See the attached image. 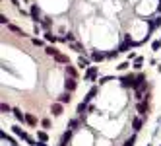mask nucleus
<instances>
[{
    "instance_id": "473e14b6",
    "label": "nucleus",
    "mask_w": 161,
    "mask_h": 146,
    "mask_svg": "<svg viewBox=\"0 0 161 146\" xmlns=\"http://www.w3.org/2000/svg\"><path fill=\"white\" fill-rule=\"evenodd\" d=\"M109 80H113V76H105V78H101L99 84H105V82H109Z\"/></svg>"
},
{
    "instance_id": "f257e3e1",
    "label": "nucleus",
    "mask_w": 161,
    "mask_h": 146,
    "mask_svg": "<svg viewBox=\"0 0 161 146\" xmlns=\"http://www.w3.org/2000/svg\"><path fill=\"white\" fill-rule=\"evenodd\" d=\"M120 84H122V88H134L136 86V76L134 74H126L120 78Z\"/></svg>"
},
{
    "instance_id": "ea45409f",
    "label": "nucleus",
    "mask_w": 161,
    "mask_h": 146,
    "mask_svg": "<svg viewBox=\"0 0 161 146\" xmlns=\"http://www.w3.org/2000/svg\"><path fill=\"white\" fill-rule=\"evenodd\" d=\"M157 10H159V12H161V2H159V6H157Z\"/></svg>"
},
{
    "instance_id": "dca6fc26",
    "label": "nucleus",
    "mask_w": 161,
    "mask_h": 146,
    "mask_svg": "<svg viewBox=\"0 0 161 146\" xmlns=\"http://www.w3.org/2000/svg\"><path fill=\"white\" fill-rule=\"evenodd\" d=\"M12 113H14V117L18 119V121H22V123L25 121V115H23L22 111H19V109H12Z\"/></svg>"
},
{
    "instance_id": "39448f33",
    "label": "nucleus",
    "mask_w": 161,
    "mask_h": 146,
    "mask_svg": "<svg viewBox=\"0 0 161 146\" xmlns=\"http://www.w3.org/2000/svg\"><path fill=\"white\" fill-rule=\"evenodd\" d=\"M97 72H99V68H97V66H88V70H86V80L91 82L93 78L97 76Z\"/></svg>"
},
{
    "instance_id": "72a5a7b5",
    "label": "nucleus",
    "mask_w": 161,
    "mask_h": 146,
    "mask_svg": "<svg viewBox=\"0 0 161 146\" xmlns=\"http://www.w3.org/2000/svg\"><path fill=\"white\" fill-rule=\"evenodd\" d=\"M128 62H122V64H119V70H126V68H128Z\"/></svg>"
},
{
    "instance_id": "58836bf2",
    "label": "nucleus",
    "mask_w": 161,
    "mask_h": 146,
    "mask_svg": "<svg viewBox=\"0 0 161 146\" xmlns=\"http://www.w3.org/2000/svg\"><path fill=\"white\" fill-rule=\"evenodd\" d=\"M58 146H66V142H64V140H60V144H58Z\"/></svg>"
},
{
    "instance_id": "7ed1b4c3",
    "label": "nucleus",
    "mask_w": 161,
    "mask_h": 146,
    "mask_svg": "<svg viewBox=\"0 0 161 146\" xmlns=\"http://www.w3.org/2000/svg\"><path fill=\"white\" fill-rule=\"evenodd\" d=\"M64 88H66V92H74V90L78 88V82H76V78H74V76L66 78V82H64Z\"/></svg>"
},
{
    "instance_id": "c85d7f7f",
    "label": "nucleus",
    "mask_w": 161,
    "mask_h": 146,
    "mask_svg": "<svg viewBox=\"0 0 161 146\" xmlns=\"http://www.w3.org/2000/svg\"><path fill=\"white\" fill-rule=\"evenodd\" d=\"M119 53H120L119 49H116V51H111V53H107V59H115L116 55H119Z\"/></svg>"
},
{
    "instance_id": "393cba45",
    "label": "nucleus",
    "mask_w": 161,
    "mask_h": 146,
    "mask_svg": "<svg viewBox=\"0 0 161 146\" xmlns=\"http://www.w3.org/2000/svg\"><path fill=\"white\" fill-rule=\"evenodd\" d=\"M41 25H43V27H45V29H49V27H51V20H49V18L41 20Z\"/></svg>"
},
{
    "instance_id": "4c0bfd02",
    "label": "nucleus",
    "mask_w": 161,
    "mask_h": 146,
    "mask_svg": "<svg viewBox=\"0 0 161 146\" xmlns=\"http://www.w3.org/2000/svg\"><path fill=\"white\" fill-rule=\"evenodd\" d=\"M10 2H12L14 6H19V0H10Z\"/></svg>"
},
{
    "instance_id": "7c9ffc66",
    "label": "nucleus",
    "mask_w": 161,
    "mask_h": 146,
    "mask_svg": "<svg viewBox=\"0 0 161 146\" xmlns=\"http://www.w3.org/2000/svg\"><path fill=\"white\" fill-rule=\"evenodd\" d=\"M41 125H43L45 129H51V121H49V119H43V121H41Z\"/></svg>"
},
{
    "instance_id": "4be33fe9",
    "label": "nucleus",
    "mask_w": 161,
    "mask_h": 146,
    "mask_svg": "<svg viewBox=\"0 0 161 146\" xmlns=\"http://www.w3.org/2000/svg\"><path fill=\"white\" fill-rule=\"evenodd\" d=\"M45 39H47V41H52V43H55L58 37H56V35H52L51 31H47V33H45Z\"/></svg>"
},
{
    "instance_id": "c756f323",
    "label": "nucleus",
    "mask_w": 161,
    "mask_h": 146,
    "mask_svg": "<svg viewBox=\"0 0 161 146\" xmlns=\"http://www.w3.org/2000/svg\"><path fill=\"white\" fill-rule=\"evenodd\" d=\"M152 49H153V51H159V49H161V41H153Z\"/></svg>"
},
{
    "instance_id": "5701e85b",
    "label": "nucleus",
    "mask_w": 161,
    "mask_h": 146,
    "mask_svg": "<svg viewBox=\"0 0 161 146\" xmlns=\"http://www.w3.org/2000/svg\"><path fill=\"white\" fill-rule=\"evenodd\" d=\"M37 138H39V140H43V142H47V138H49V137H47V132L39 131V132H37Z\"/></svg>"
},
{
    "instance_id": "f8f14e48",
    "label": "nucleus",
    "mask_w": 161,
    "mask_h": 146,
    "mask_svg": "<svg viewBox=\"0 0 161 146\" xmlns=\"http://www.w3.org/2000/svg\"><path fill=\"white\" fill-rule=\"evenodd\" d=\"M55 61H56V62H62V64H70L68 57H66V55H62V53H58V55H56V57H55Z\"/></svg>"
},
{
    "instance_id": "20e7f679",
    "label": "nucleus",
    "mask_w": 161,
    "mask_h": 146,
    "mask_svg": "<svg viewBox=\"0 0 161 146\" xmlns=\"http://www.w3.org/2000/svg\"><path fill=\"white\" fill-rule=\"evenodd\" d=\"M29 14H31V18H33V22H41V20H39V16H41V10H39V6L37 4H31V8H29Z\"/></svg>"
},
{
    "instance_id": "bb28decb",
    "label": "nucleus",
    "mask_w": 161,
    "mask_h": 146,
    "mask_svg": "<svg viewBox=\"0 0 161 146\" xmlns=\"http://www.w3.org/2000/svg\"><path fill=\"white\" fill-rule=\"evenodd\" d=\"M78 125H80V121H78V119H72V121L68 123V129H76Z\"/></svg>"
},
{
    "instance_id": "9b49d317",
    "label": "nucleus",
    "mask_w": 161,
    "mask_h": 146,
    "mask_svg": "<svg viewBox=\"0 0 161 146\" xmlns=\"http://www.w3.org/2000/svg\"><path fill=\"white\" fill-rule=\"evenodd\" d=\"M58 101H60V103H70V101H72V98H70V92H64L62 95H58Z\"/></svg>"
},
{
    "instance_id": "cd10ccee",
    "label": "nucleus",
    "mask_w": 161,
    "mask_h": 146,
    "mask_svg": "<svg viewBox=\"0 0 161 146\" xmlns=\"http://www.w3.org/2000/svg\"><path fill=\"white\" fill-rule=\"evenodd\" d=\"M0 109H2V113H8V111H12V107H10L8 103H2V105H0Z\"/></svg>"
},
{
    "instance_id": "ddd939ff",
    "label": "nucleus",
    "mask_w": 161,
    "mask_h": 146,
    "mask_svg": "<svg viewBox=\"0 0 161 146\" xmlns=\"http://www.w3.org/2000/svg\"><path fill=\"white\" fill-rule=\"evenodd\" d=\"M136 109H138V113H140V115H146V113H147V105L144 103V101H138Z\"/></svg>"
},
{
    "instance_id": "4468645a",
    "label": "nucleus",
    "mask_w": 161,
    "mask_h": 146,
    "mask_svg": "<svg viewBox=\"0 0 161 146\" xmlns=\"http://www.w3.org/2000/svg\"><path fill=\"white\" fill-rule=\"evenodd\" d=\"M25 123H27L29 127H35V125H37V119L33 117L31 113H27V115H25Z\"/></svg>"
},
{
    "instance_id": "a878e982",
    "label": "nucleus",
    "mask_w": 161,
    "mask_h": 146,
    "mask_svg": "<svg viewBox=\"0 0 161 146\" xmlns=\"http://www.w3.org/2000/svg\"><path fill=\"white\" fill-rule=\"evenodd\" d=\"M70 47H72L74 51H78V53H82V51H83V47H82V45H80V43H72Z\"/></svg>"
},
{
    "instance_id": "2eb2a0df",
    "label": "nucleus",
    "mask_w": 161,
    "mask_h": 146,
    "mask_svg": "<svg viewBox=\"0 0 161 146\" xmlns=\"http://www.w3.org/2000/svg\"><path fill=\"white\" fill-rule=\"evenodd\" d=\"M78 66H80V68H88V66H89V59L80 57V59H78Z\"/></svg>"
},
{
    "instance_id": "1a4fd4ad",
    "label": "nucleus",
    "mask_w": 161,
    "mask_h": 146,
    "mask_svg": "<svg viewBox=\"0 0 161 146\" xmlns=\"http://www.w3.org/2000/svg\"><path fill=\"white\" fill-rule=\"evenodd\" d=\"M62 105L64 103H52V107H51V111H52V115H62Z\"/></svg>"
},
{
    "instance_id": "0eeeda50",
    "label": "nucleus",
    "mask_w": 161,
    "mask_h": 146,
    "mask_svg": "<svg viewBox=\"0 0 161 146\" xmlns=\"http://www.w3.org/2000/svg\"><path fill=\"white\" fill-rule=\"evenodd\" d=\"M97 94H99V88H97V86H93V88L88 92V95H86V99H83V101H86V103H89V101H91V99L95 98Z\"/></svg>"
},
{
    "instance_id": "6ab92c4d",
    "label": "nucleus",
    "mask_w": 161,
    "mask_h": 146,
    "mask_svg": "<svg viewBox=\"0 0 161 146\" xmlns=\"http://www.w3.org/2000/svg\"><path fill=\"white\" fill-rule=\"evenodd\" d=\"M142 64H144V59L142 57H136V59H134V68H138V70H140V68H142Z\"/></svg>"
},
{
    "instance_id": "423d86ee",
    "label": "nucleus",
    "mask_w": 161,
    "mask_h": 146,
    "mask_svg": "<svg viewBox=\"0 0 161 146\" xmlns=\"http://www.w3.org/2000/svg\"><path fill=\"white\" fill-rule=\"evenodd\" d=\"M12 132H14L16 137H19L22 140H29V138H31V137L27 134V132H25V131H22L19 127H12Z\"/></svg>"
},
{
    "instance_id": "2f4dec72",
    "label": "nucleus",
    "mask_w": 161,
    "mask_h": 146,
    "mask_svg": "<svg viewBox=\"0 0 161 146\" xmlns=\"http://www.w3.org/2000/svg\"><path fill=\"white\" fill-rule=\"evenodd\" d=\"M0 24H2V25H6V24H8V18H6L4 14H0Z\"/></svg>"
},
{
    "instance_id": "9d476101",
    "label": "nucleus",
    "mask_w": 161,
    "mask_h": 146,
    "mask_svg": "<svg viewBox=\"0 0 161 146\" xmlns=\"http://www.w3.org/2000/svg\"><path fill=\"white\" fill-rule=\"evenodd\" d=\"M8 29H10L12 33H16V35H19V37H25V33H23L22 29L18 27V25H12V24H10V25H8Z\"/></svg>"
},
{
    "instance_id": "b1692460",
    "label": "nucleus",
    "mask_w": 161,
    "mask_h": 146,
    "mask_svg": "<svg viewBox=\"0 0 161 146\" xmlns=\"http://www.w3.org/2000/svg\"><path fill=\"white\" fill-rule=\"evenodd\" d=\"M70 137H72V131H64V134H62V138H60V140L68 142V140H70Z\"/></svg>"
},
{
    "instance_id": "a19ab883",
    "label": "nucleus",
    "mask_w": 161,
    "mask_h": 146,
    "mask_svg": "<svg viewBox=\"0 0 161 146\" xmlns=\"http://www.w3.org/2000/svg\"><path fill=\"white\" fill-rule=\"evenodd\" d=\"M159 2H161V0H159Z\"/></svg>"
},
{
    "instance_id": "a211bd4d",
    "label": "nucleus",
    "mask_w": 161,
    "mask_h": 146,
    "mask_svg": "<svg viewBox=\"0 0 161 146\" xmlns=\"http://www.w3.org/2000/svg\"><path fill=\"white\" fill-rule=\"evenodd\" d=\"M66 74H68V76H74V78H76V76H78V72H76V68H74V66L66 64Z\"/></svg>"
},
{
    "instance_id": "c9c22d12",
    "label": "nucleus",
    "mask_w": 161,
    "mask_h": 146,
    "mask_svg": "<svg viewBox=\"0 0 161 146\" xmlns=\"http://www.w3.org/2000/svg\"><path fill=\"white\" fill-rule=\"evenodd\" d=\"M33 45H37V47H39V45H43V41H41V39H37V37H35V39H33Z\"/></svg>"
},
{
    "instance_id": "6e6552de",
    "label": "nucleus",
    "mask_w": 161,
    "mask_h": 146,
    "mask_svg": "<svg viewBox=\"0 0 161 146\" xmlns=\"http://www.w3.org/2000/svg\"><path fill=\"white\" fill-rule=\"evenodd\" d=\"M103 59H107V55H105V53H101V51H93V53H91V61L101 62Z\"/></svg>"
},
{
    "instance_id": "f704fd0d",
    "label": "nucleus",
    "mask_w": 161,
    "mask_h": 146,
    "mask_svg": "<svg viewBox=\"0 0 161 146\" xmlns=\"http://www.w3.org/2000/svg\"><path fill=\"white\" fill-rule=\"evenodd\" d=\"M153 25H155V27H159V25H161V18H155V20H153Z\"/></svg>"
},
{
    "instance_id": "aec40b11",
    "label": "nucleus",
    "mask_w": 161,
    "mask_h": 146,
    "mask_svg": "<svg viewBox=\"0 0 161 146\" xmlns=\"http://www.w3.org/2000/svg\"><path fill=\"white\" fill-rule=\"evenodd\" d=\"M45 53H47V55H52V57H56V55H58V49H56V47H47Z\"/></svg>"
},
{
    "instance_id": "f3484780",
    "label": "nucleus",
    "mask_w": 161,
    "mask_h": 146,
    "mask_svg": "<svg viewBox=\"0 0 161 146\" xmlns=\"http://www.w3.org/2000/svg\"><path fill=\"white\" fill-rule=\"evenodd\" d=\"M132 127H134V131H140V129H142V119L136 117V119L132 121Z\"/></svg>"
},
{
    "instance_id": "412c9836",
    "label": "nucleus",
    "mask_w": 161,
    "mask_h": 146,
    "mask_svg": "<svg viewBox=\"0 0 161 146\" xmlns=\"http://www.w3.org/2000/svg\"><path fill=\"white\" fill-rule=\"evenodd\" d=\"M134 142H136V134H132L130 138H126V140H124V144H122V146H134Z\"/></svg>"
},
{
    "instance_id": "e433bc0d",
    "label": "nucleus",
    "mask_w": 161,
    "mask_h": 146,
    "mask_svg": "<svg viewBox=\"0 0 161 146\" xmlns=\"http://www.w3.org/2000/svg\"><path fill=\"white\" fill-rule=\"evenodd\" d=\"M35 146H47V142H43V140H39V142H35Z\"/></svg>"
},
{
    "instance_id": "f03ea898",
    "label": "nucleus",
    "mask_w": 161,
    "mask_h": 146,
    "mask_svg": "<svg viewBox=\"0 0 161 146\" xmlns=\"http://www.w3.org/2000/svg\"><path fill=\"white\" fill-rule=\"evenodd\" d=\"M134 45H140V43L132 41V39H130V35H128V37H126V39H124V41L120 43V47H119V51H120V53H126V51H128V49H130V47H134Z\"/></svg>"
}]
</instances>
